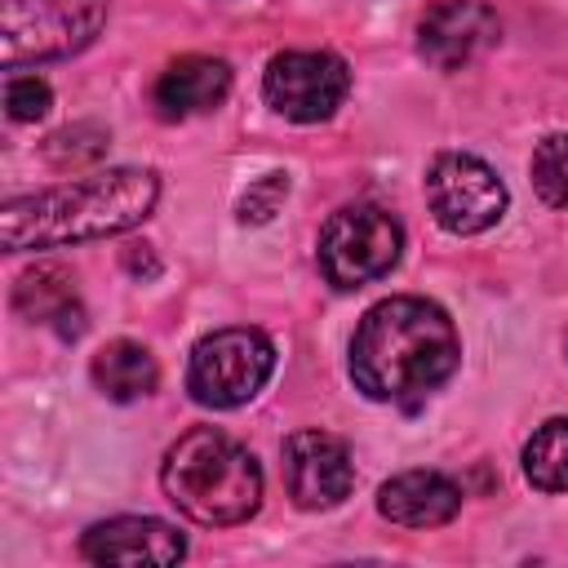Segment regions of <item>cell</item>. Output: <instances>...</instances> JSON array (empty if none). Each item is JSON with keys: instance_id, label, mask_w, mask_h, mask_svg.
<instances>
[{"instance_id": "1", "label": "cell", "mask_w": 568, "mask_h": 568, "mask_svg": "<svg viewBox=\"0 0 568 568\" xmlns=\"http://www.w3.org/2000/svg\"><path fill=\"white\" fill-rule=\"evenodd\" d=\"M462 359L457 328L426 297H386L364 311L351 337V377L377 404H422Z\"/></svg>"}, {"instance_id": "2", "label": "cell", "mask_w": 568, "mask_h": 568, "mask_svg": "<svg viewBox=\"0 0 568 568\" xmlns=\"http://www.w3.org/2000/svg\"><path fill=\"white\" fill-rule=\"evenodd\" d=\"M160 182L151 169H106L53 191L18 195L0 209V244L9 253L62 248L80 240L120 235L151 217Z\"/></svg>"}, {"instance_id": "3", "label": "cell", "mask_w": 568, "mask_h": 568, "mask_svg": "<svg viewBox=\"0 0 568 568\" xmlns=\"http://www.w3.org/2000/svg\"><path fill=\"white\" fill-rule=\"evenodd\" d=\"M160 484H164V497L186 519L209 524V528L244 524L262 506V466H257V457L240 439H231L213 426L186 430L164 453Z\"/></svg>"}, {"instance_id": "4", "label": "cell", "mask_w": 568, "mask_h": 568, "mask_svg": "<svg viewBox=\"0 0 568 568\" xmlns=\"http://www.w3.org/2000/svg\"><path fill=\"white\" fill-rule=\"evenodd\" d=\"M106 22V0H0V62L71 58Z\"/></svg>"}, {"instance_id": "5", "label": "cell", "mask_w": 568, "mask_h": 568, "mask_svg": "<svg viewBox=\"0 0 568 568\" xmlns=\"http://www.w3.org/2000/svg\"><path fill=\"white\" fill-rule=\"evenodd\" d=\"M275 373V346L262 328H217L191 346L186 390L204 408L248 404Z\"/></svg>"}, {"instance_id": "6", "label": "cell", "mask_w": 568, "mask_h": 568, "mask_svg": "<svg viewBox=\"0 0 568 568\" xmlns=\"http://www.w3.org/2000/svg\"><path fill=\"white\" fill-rule=\"evenodd\" d=\"M399 248H404V231L386 209L351 204L324 222L315 257H320V275L333 288H364L399 262Z\"/></svg>"}, {"instance_id": "7", "label": "cell", "mask_w": 568, "mask_h": 568, "mask_svg": "<svg viewBox=\"0 0 568 568\" xmlns=\"http://www.w3.org/2000/svg\"><path fill=\"white\" fill-rule=\"evenodd\" d=\"M426 204L448 235H479L506 213V182L470 151H444L426 169Z\"/></svg>"}, {"instance_id": "8", "label": "cell", "mask_w": 568, "mask_h": 568, "mask_svg": "<svg viewBox=\"0 0 568 568\" xmlns=\"http://www.w3.org/2000/svg\"><path fill=\"white\" fill-rule=\"evenodd\" d=\"M351 89V71L328 49H288L266 62L262 98L271 111H280L293 124H320L328 120Z\"/></svg>"}, {"instance_id": "9", "label": "cell", "mask_w": 568, "mask_h": 568, "mask_svg": "<svg viewBox=\"0 0 568 568\" xmlns=\"http://www.w3.org/2000/svg\"><path fill=\"white\" fill-rule=\"evenodd\" d=\"M284 488L302 510H333L355 488L346 439L328 430H297L284 439Z\"/></svg>"}, {"instance_id": "10", "label": "cell", "mask_w": 568, "mask_h": 568, "mask_svg": "<svg viewBox=\"0 0 568 568\" xmlns=\"http://www.w3.org/2000/svg\"><path fill=\"white\" fill-rule=\"evenodd\" d=\"M497 36L501 22L484 0H435L417 22V53L439 71H462L484 58Z\"/></svg>"}, {"instance_id": "11", "label": "cell", "mask_w": 568, "mask_h": 568, "mask_svg": "<svg viewBox=\"0 0 568 568\" xmlns=\"http://www.w3.org/2000/svg\"><path fill=\"white\" fill-rule=\"evenodd\" d=\"M80 555L89 564H120V568H164L186 555V537L151 515H120L102 519L80 537Z\"/></svg>"}, {"instance_id": "12", "label": "cell", "mask_w": 568, "mask_h": 568, "mask_svg": "<svg viewBox=\"0 0 568 568\" xmlns=\"http://www.w3.org/2000/svg\"><path fill=\"white\" fill-rule=\"evenodd\" d=\"M377 510L399 528H439L462 510V488L439 470H404L377 488Z\"/></svg>"}, {"instance_id": "13", "label": "cell", "mask_w": 568, "mask_h": 568, "mask_svg": "<svg viewBox=\"0 0 568 568\" xmlns=\"http://www.w3.org/2000/svg\"><path fill=\"white\" fill-rule=\"evenodd\" d=\"M226 93H231V67L222 58L186 53V58H178L160 71V80L151 89V102L164 120H186V115L213 111Z\"/></svg>"}, {"instance_id": "14", "label": "cell", "mask_w": 568, "mask_h": 568, "mask_svg": "<svg viewBox=\"0 0 568 568\" xmlns=\"http://www.w3.org/2000/svg\"><path fill=\"white\" fill-rule=\"evenodd\" d=\"M13 306L36 320V324H53L62 337L80 333V302H75V280L62 266H36L18 280L13 288Z\"/></svg>"}, {"instance_id": "15", "label": "cell", "mask_w": 568, "mask_h": 568, "mask_svg": "<svg viewBox=\"0 0 568 568\" xmlns=\"http://www.w3.org/2000/svg\"><path fill=\"white\" fill-rule=\"evenodd\" d=\"M89 373H93V386H98L106 399H115V404L142 399V395H151L155 382H160L155 355H151L142 342H124V337H120V342H106V346L93 355Z\"/></svg>"}, {"instance_id": "16", "label": "cell", "mask_w": 568, "mask_h": 568, "mask_svg": "<svg viewBox=\"0 0 568 568\" xmlns=\"http://www.w3.org/2000/svg\"><path fill=\"white\" fill-rule=\"evenodd\" d=\"M524 475L541 493H568V417H550L524 444Z\"/></svg>"}, {"instance_id": "17", "label": "cell", "mask_w": 568, "mask_h": 568, "mask_svg": "<svg viewBox=\"0 0 568 568\" xmlns=\"http://www.w3.org/2000/svg\"><path fill=\"white\" fill-rule=\"evenodd\" d=\"M532 191L541 195V204L564 209L568 204V133H550L532 146Z\"/></svg>"}, {"instance_id": "18", "label": "cell", "mask_w": 568, "mask_h": 568, "mask_svg": "<svg viewBox=\"0 0 568 568\" xmlns=\"http://www.w3.org/2000/svg\"><path fill=\"white\" fill-rule=\"evenodd\" d=\"M106 129L98 124H67L58 129L49 142H44V155L58 164V169H75V164H93L106 155Z\"/></svg>"}, {"instance_id": "19", "label": "cell", "mask_w": 568, "mask_h": 568, "mask_svg": "<svg viewBox=\"0 0 568 568\" xmlns=\"http://www.w3.org/2000/svg\"><path fill=\"white\" fill-rule=\"evenodd\" d=\"M49 106H53V93H49V84L40 75H9L4 80V111H9V120L31 124Z\"/></svg>"}, {"instance_id": "20", "label": "cell", "mask_w": 568, "mask_h": 568, "mask_svg": "<svg viewBox=\"0 0 568 568\" xmlns=\"http://www.w3.org/2000/svg\"><path fill=\"white\" fill-rule=\"evenodd\" d=\"M288 195V173H266L240 195V222H266Z\"/></svg>"}]
</instances>
